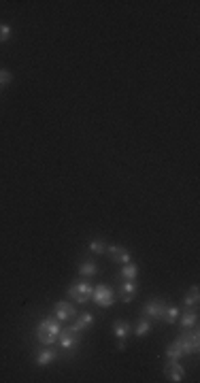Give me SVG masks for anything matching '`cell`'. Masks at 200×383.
Returning a JSON list of instances; mask_svg holds the SVG:
<instances>
[{
  "instance_id": "obj_1",
  "label": "cell",
  "mask_w": 200,
  "mask_h": 383,
  "mask_svg": "<svg viewBox=\"0 0 200 383\" xmlns=\"http://www.w3.org/2000/svg\"><path fill=\"white\" fill-rule=\"evenodd\" d=\"M60 332H62L60 319L58 317H45L43 322L38 324V328H36V338L43 345H56Z\"/></svg>"
},
{
  "instance_id": "obj_2",
  "label": "cell",
  "mask_w": 200,
  "mask_h": 383,
  "mask_svg": "<svg viewBox=\"0 0 200 383\" xmlns=\"http://www.w3.org/2000/svg\"><path fill=\"white\" fill-rule=\"evenodd\" d=\"M92 292H94V287L88 281H79V283H72L68 287V298L75 300V303H79V305H83V303H88V300L92 298Z\"/></svg>"
},
{
  "instance_id": "obj_3",
  "label": "cell",
  "mask_w": 200,
  "mask_h": 383,
  "mask_svg": "<svg viewBox=\"0 0 200 383\" xmlns=\"http://www.w3.org/2000/svg\"><path fill=\"white\" fill-rule=\"evenodd\" d=\"M92 300L98 307L109 309L115 303V289L109 287V285H96V287H94V292H92Z\"/></svg>"
},
{
  "instance_id": "obj_4",
  "label": "cell",
  "mask_w": 200,
  "mask_h": 383,
  "mask_svg": "<svg viewBox=\"0 0 200 383\" xmlns=\"http://www.w3.org/2000/svg\"><path fill=\"white\" fill-rule=\"evenodd\" d=\"M60 349L62 351H75L77 347H79V343H81V332H75V330H70V328H62V332H60Z\"/></svg>"
},
{
  "instance_id": "obj_5",
  "label": "cell",
  "mask_w": 200,
  "mask_h": 383,
  "mask_svg": "<svg viewBox=\"0 0 200 383\" xmlns=\"http://www.w3.org/2000/svg\"><path fill=\"white\" fill-rule=\"evenodd\" d=\"M164 375H166L168 381L179 383V381H183V377H185V368L179 364V360H168L166 366H164Z\"/></svg>"
},
{
  "instance_id": "obj_6",
  "label": "cell",
  "mask_w": 200,
  "mask_h": 383,
  "mask_svg": "<svg viewBox=\"0 0 200 383\" xmlns=\"http://www.w3.org/2000/svg\"><path fill=\"white\" fill-rule=\"evenodd\" d=\"M164 309H166V303L164 300H149L145 307H143V315L145 317H153V319H160L162 322V315H164Z\"/></svg>"
},
{
  "instance_id": "obj_7",
  "label": "cell",
  "mask_w": 200,
  "mask_h": 383,
  "mask_svg": "<svg viewBox=\"0 0 200 383\" xmlns=\"http://www.w3.org/2000/svg\"><path fill=\"white\" fill-rule=\"evenodd\" d=\"M54 311H56V317L60 319V322H68V319H75L77 317L75 307H72L70 303H66V300H60V303H56Z\"/></svg>"
},
{
  "instance_id": "obj_8",
  "label": "cell",
  "mask_w": 200,
  "mask_h": 383,
  "mask_svg": "<svg viewBox=\"0 0 200 383\" xmlns=\"http://www.w3.org/2000/svg\"><path fill=\"white\" fill-rule=\"evenodd\" d=\"M107 253L109 258L113 262H122V264H128L130 260H132V256H130V251L126 249V247H119V245H109L107 247Z\"/></svg>"
},
{
  "instance_id": "obj_9",
  "label": "cell",
  "mask_w": 200,
  "mask_h": 383,
  "mask_svg": "<svg viewBox=\"0 0 200 383\" xmlns=\"http://www.w3.org/2000/svg\"><path fill=\"white\" fill-rule=\"evenodd\" d=\"M136 289H139V285H136V281H124L122 287H119V296L124 303H132L134 296H136Z\"/></svg>"
},
{
  "instance_id": "obj_10",
  "label": "cell",
  "mask_w": 200,
  "mask_h": 383,
  "mask_svg": "<svg viewBox=\"0 0 200 383\" xmlns=\"http://www.w3.org/2000/svg\"><path fill=\"white\" fill-rule=\"evenodd\" d=\"M92 324H94V315H92V313H81V315L75 319V324L70 326V330H75V332H83V330L92 328Z\"/></svg>"
},
{
  "instance_id": "obj_11",
  "label": "cell",
  "mask_w": 200,
  "mask_h": 383,
  "mask_svg": "<svg viewBox=\"0 0 200 383\" xmlns=\"http://www.w3.org/2000/svg\"><path fill=\"white\" fill-rule=\"evenodd\" d=\"M56 358H58V351L51 349V347H45V349L36 356V366H49Z\"/></svg>"
},
{
  "instance_id": "obj_12",
  "label": "cell",
  "mask_w": 200,
  "mask_h": 383,
  "mask_svg": "<svg viewBox=\"0 0 200 383\" xmlns=\"http://www.w3.org/2000/svg\"><path fill=\"white\" fill-rule=\"evenodd\" d=\"M130 332H132V326L128 322H124V319H117V322L113 324V334L117 336V341H126V336Z\"/></svg>"
},
{
  "instance_id": "obj_13",
  "label": "cell",
  "mask_w": 200,
  "mask_h": 383,
  "mask_svg": "<svg viewBox=\"0 0 200 383\" xmlns=\"http://www.w3.org/2000/svg\"><path fill=\"white\" fill-rule=\"evenodd\" d=\"M166 358H168V360H181V358H183V347H181V341H179V338H175L173 343L168 345Z\"/></svg>"
},
{
  "instance_id": "obj_14",
  "label": "cell",
  "mask_w": 200,
  "mask_h": 383,
  "mask_svg": "<svg viewBox=\"0 0 200 383\" xmlns=\"http://www.w3.org/2000/svg\"><path fill=\"white\" fill-rule=\"evenodd\" d=\"M134 330V334L136 336H145V334H149L151 332V319L149 317H141V322L139 324H136V328H132Z\"/></svg>"
},
{
  "instance_id": "obj_15",
  "label": "cell",
  "mask_w": 200,
  "mask_h": 383,
  "mask_svg": "<svg viewBox=\"0 0 200 383\" xmlns=\"http://www.w3.org/2000/svg\"><path fill=\"white\" fill-rule=\"evenodd\" d=\"M96 273H98L96 262L86 260V262H81V264H79V275H81V277H94Z\"/></svg>"
},
{
  "instance_id": "obj_16",
  "label": "cell",
  "mask_w": 200,
  "mask_h": 383,
  "mask_svg": "<svg viewBox=\"0 0 200 383\" xmlns=\"http://www.w3.org/2000/svg\"><path fill=\"white\" fill-rule=\"evenodd\" d=\"M179 315H181V311H179L177 307H168V305H166V309H164V315H162V322L173 326V324L177 322V319H179Z\"/></svg>"
},
{
  "instance_id": "obj_17",
  "label": "cell",
  "mask_w": 200,
  "mask_h": 383,
  "mask_svg": "<svg viewBox=\"0 0 200 383\" xmlns=\"http://www.w3.org/2000/svg\"><path fill=\"white\" fill-rule=\"evenodd\" d=\"M136 275H139V266L136 264H124V268H122V273H119V277H124L126 281H134L136 279Z\"/></svg>"
},
{
  "instance_id": "obj_18",
  "label": "cell",
  "mask_w": 200,
  "mask_h": 383,
  "mask_svg": "<svg viewBox=\"0 0 200 383\" xmlns=\"http://www.w3.org/2000/svg\"><path fill=\"white\" fill-rule=\"evenodd\" d=\"M198 285H192V289H189V294L185 296V300H183V305H185V309H194L196 305H198Z\"/></svg>"
},
{
  "instance_id": "obj_19",
  "label": "cell",
  "mask_w": 200,
  "mask_h": 383,
  "mask_svg": "<svg viewBox=\"0 0 200 383\" xmlns=\"http://www.w3.org/2000/svg\"><path fill=\"white\" fill-rule=\"evenodd\" d=\"M198 324V313L196 311H185L181 317V328H194Z\"/></svg>"
},
{
  "instance_id": "obj_20",
  "label": "cell",
  "mask_w": 200,
  "mask_h": 383,
  "mask_svg": "<svg viewBox=\"0 0 200 383\" xmlns=\"http://www.w3.org/2000/svg\"><path fill=\"white\" fill-rule=\"evenodd\" d=\"M90 251L96 253V256H102L104 251H107V243H104L102 239H92L90 241Z\"/></svg>"
},
{
  "instance_id": "obj_21",
  "label": "cell",
  "mask_w": 200,
  "mask_h": 383,
  "mask_svg": "<svg viewBox=\"0 0 200 383\" xmlns=\"http://www.w3.org/2000/svg\"><path fill=\"white\" fill-rule=\"evenodd\" d=\"M11 38V26L9 24H0V43H7Z\"/></svg>"
},
{
  "instance_id": "obj_22",
  "label": "cell",
  "mask_w": 200,
  "mask_h": 383,
  "mask_svg": "<svg viewBox=\"0 0 200 383\" xmlns=\"http://www.w3.org/2000/svg\"><path fill=\"white\" fill-rule=\"evenodd\" d=\"M11 79H13L11 72H9L7 68H0V86H9L11 83Z\"/></svg>"
}]
</instances>
